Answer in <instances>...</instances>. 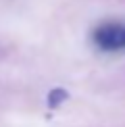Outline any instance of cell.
Here are the masks:
<instances>
[{"mask_svg":"<svg viewBox=\"0 0 125 127\" xmlns=\"http://www.w3.org/2000/svg\"><path fill=\"white\" fill-rule=\"evenodd\" d=\"M92 42L104 52L125 50V23L123 21H104L92 31Z\"/></svg>","mask_w":125,"mask_h":127,"instance_id":"6da1fadb","label":"cell"}]
</instances>
